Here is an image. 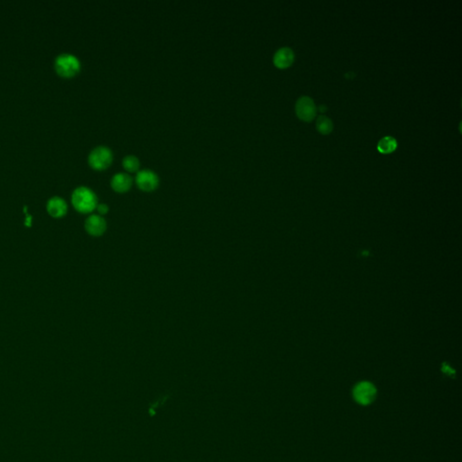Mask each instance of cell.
<instances>
[{"instance_id":"cell-8","label":"cell","mask_w":462,"mask_h":462,"mask_svg":"<svg viewBox=\"0 0 462 462\" xmlns=\"http://www.w3.org/2000/svg\"><path fill=\"white\" fill-rule=\"evenodd\" d=\"M294 60V53L290 47H282L278 49L273 55V64L280 69H285L292 63Z\"/></svg>"},{"instance_id":"cell-9","label":"cell","mask_w":462,"mask_h":462,"mask_svg":"<svg viewBox=\"0 0 462 462\" xmlns=\"http://www.w3.org/2000/svg\"><path fill=\"white\" fill-rule=\"evenodd\" d=\"M133 179L127 173H117L111 178L110 185L115 193H125L131 189Z\"/></svg>"},{"instance_id":"cell-13","label":"cell","mask_w":462,"mask_h":462,"mask_svg":"<svg viewBox=\"0 0 462 462\" xmlns=\"http://www.w3.org/2000/svg\"><path fill=\"white\" fill-rule=\"evenodd\" d=\"M123 167L128 173L137 172L140 167V161L138 158L133 154H129L123 158Z\"/></svg>"},{"instance_id":"cell-10","label":"cell","mask_w":462,"mask_h":462,"mask_svg":"<svg viewBox=\"0 0 462 462\" xmlns=\"http://www.w3.org/2000/svg\"><path fill=\"white\" fill-rule=\"evenodd\" d=\"M47 212L54 218H61L67 212V204L62 198L54 197L47 203Z\"/></svg>"},{"instance_id":"cell-14","label":"cell","mask_w":462,"mask_h":462,"mask_svg":"<svg viewBox=\"0 0 462 462\" xmlns=\"http://www.w3.org/2000/svg\"><path fill=\"white\" fill-rule=\"evenodd\" d=\"M96 210L99 212V215L102 216L106 215L108 213L109 208H108V205L101 203V204H98Z\"/></svg>"},{"instance_id":"cell-7","label":"cell","mask_w":462,"mask_h":462,"mask_svg":"<svg viewBox=\"0 0 462 462\" xmlns=\"http://www.w3.org/2000/svg\"><path fill=\"white\" fill-rule=\"evenodd\" d=\"M85 229L93 237H100L107 230V222L102 216H89L85 221Z\"/></svg>"},{"instance_id":"cell-2","label":"cell","mask_w":462,"mask_h":462,"mask_svg":"<svg viewBox=\"0 0 462 462\" xmlns=\"http://www.w3.org/2000/svg\"><path fill=\"white\" fill-rule=\"evenodd\" d=\"M54 66L57 74L62 77H73L80 72L81 62L74 54H62L56 58Z\"/></svg>"},{"instance_id":"cell-6","label":"cell","mask_w":462,"mask_h":462,"mask_svg":"<svg viewBox=\"0 0 462 462\" xmlns=\"http://www.w3.org/2000/svg\"><path fill=\"white\" fill-rule=\"evenodd\" d=\"M295 112L300 120L309 122L315 118L317 108L311 97L302 96L296 101Z\"/></svg>"},{"instance_id":"cell-1","label":"cell","mask_w":462,"mask_h":462,"mask_svg":"<svg viewBox=\"0 0 462 462\" xmlns=\"http://www.w3.org/2000/svg\"><path fill=\"white\" fill-rule=\"evenodd\" d=\"M74 208L81 213H90L96 210L98 198L93 190L81 186L74 191L72 196Z\"/></svg>"},{"instance_id":"cell-4","label":"cell","mask_w":462,"mask_h":462,"mask_svg":"<svg viewBox=\"0 0 462 462\" xmlns=\"http://www.w3.org/2000/svg\"><path fill=\"white\" fill-rule=\"evenodd\" d=\"M353 397L358 404L368 405L376 399L377 388L370 382H360L354 387Z\"/></svg>"},{"instance_id":"cell-11","label":"cell","mask_w":462,"mask_h":462,"mask_svg":"<svg viewBox=\"0 0 462 462\" xmlns=\"http://www.w3.org/2000/svg\"><path fill=\"white\" fill-rule=\"evenodd\" d=\"M397 146H398V143H397V139L393 136L386 135L379 140L378 144V150L382 154H389L396 150Z\"/></svg>"},{"instance_id":"cell-12","label":"cell","mask_w":462,"mask_h":462,"mask_svg":"<svg viewBox=\"0 0 462 462\" xmlns=\"http://www.w3.org/2000/svg\"><path fill=\"white\" fill-rule=\"evenodd\" d=\"M316 128L321 134L327 135V134H330L333 129V122L330 118H328L326 115H319L316 121Z\"/></svg>"},{"instance_id":"cell-5","label":"cell","mask_w":462,"mask_h":462,"mask_svg":"<svg viewBox=\"0 0 462 462\" xmlns=\"http://www.w3.org/2000/svg\"><path fill=\"white\" fill-rule=\"evenodd\" d=\"M135 183L143 192H153L159 185V177L150 169L140 170L135 175Z\"/></svg>"},{"instance_id":"cell-3","label":"cell","mask_w":462,"mask_h":462,"mask_svg":"<svg viewBox=\"0 0 462 462\" xmlns=\"http://www.w3.org/2000/svg\"><path fill=\"white\" fill-rule=\"evenodd\" d=\"M88 161L93 169L99 171L107 169L113 162V153L108 147L100 146L89 153Z\"/></svg>"}]
</instances>
